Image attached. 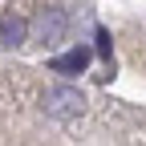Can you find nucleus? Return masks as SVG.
I'll use <instances>...</instances> for the list:
<instances>
[{
    "label": "nucleus",
    "mask_w": 146,
    "mask_h": 146,
    "mask_svg": "<svg viewBox=\"0 0 146 146\" xmlns=\"http://www.w3.org/2000/svg\"><path fill=\"white\" fill-rule=\"evenodd\" d=\"M81 106H85V98H81L73 85H49V89H45V110H49V114H57V118L81 114Z\"/></svg>",
    "instance_id": "nucleus-1"
},
{
    "label": "nucleus",
    "mask_w": 146,
    "mask_h": 146,
    "mask_svg": "<svg viewBox=\"0 0 146 146\" xmlns=\"http://www.w3.org/2000/svg\"><path fill=\"white\" fill-rule=\"evenodd\" d=\"M65 29H69V8H65V4L41 8V16H36V33H41L45 45H57L61 36H65Z\"/></svg>",
    "instance_id": "nucleus-2"
},
{
    "label": "nucleus",
    "mask_w": 146,
    "mask_h": 146,
    "mask_svg": "<svg viewBox=\"0 0 146 146\" xmlns=\"http://www.w3.org/2000/svg\"><path fill=\"white\" fill-rule=\"evenodd\" d=\"M25 33H29V21L21 12H0V45L4 49L25 45Z\"/></svg>",
    "instance_id": "nucleus-3"
},
{
    "label": "nucleus",
    "mask_w": 146,
    "mask_h": 146,
    "mask_svg": "<svg viewBox=\"0 0 146 146\" xmlns=\"http://www.w3.org/2000/svg\"><path fill=\"white\" fill-rule=\"evenodd\" d=\"M89 45H73L69 53H61V57H53L49 65H53V73H85V65H89Z\"/></svg>",
    "instance_id": "nucleus-4"
},
{
    "label": "nucleus",
    "mask_w": 146,
    "mask_h": 146,
    "mask_svg": "<svg viewBox=\"0 0 146 146\" xmlns=\"http://www.w3.org/2000/svg\"><path fill=\"white\" fill-rule=\"evenodd\" d=\"M98 49L110 57V33H106V29H98Z\"/></svg>",
    "instance_id": "nucleus-5"
}]
</instances>
